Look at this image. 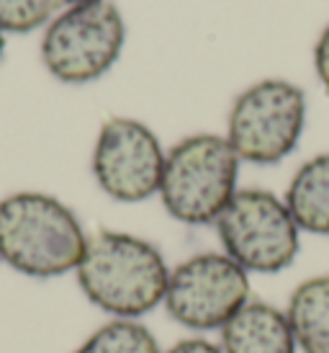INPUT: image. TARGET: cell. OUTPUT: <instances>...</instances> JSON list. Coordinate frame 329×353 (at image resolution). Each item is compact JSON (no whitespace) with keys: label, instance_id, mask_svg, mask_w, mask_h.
I'll use <instances>...</instances> for the list:
<instances>
[{"label":"cell","instance_id":"cell-3","mask_svg":"<svg viewBox=\"0 0 329 353\" xmlns=\"http://www.w3.org/2000/svg\"><path fill=\"white\" fill-rule=\"evenodd\" d=\"M240 157L226 137L195 134L164 155L160 196L164 209L185 225L216 222L237 194Z\"/></svg>","mask_w":329,"mask_h":353},{"label":"cell","instance_id":"cell-14","mask_svg":"<svg viewBox=\"0 0 329 353\" xmlns=\"http://www.w3.org/2000/svg\"><path fill=\"white\" fill-rule=\"evenodd\" d=\"M314 65H317V75H319L321 85L329 90V26L324 29V34L317 41L314 50Z\"/></svg>","mask_w":329,"mask_h":353},{"label":"cell","instance_id":"cell-6","mask_svg":"<svg viewBox=\"0 0 329 353\" xmlns=\"http://www.w3.org/2000/svg\"><path fill=\"white\" fill-rule=\"evenodd\" d=\"M124 39V19L116 6L106 0L72 6L52 21L41 41V57L62 83H90L111 70Z\"/></svg>","mask_w":329,"mask_h":353},{"label":"cell","instance_id":"cell-5","mask_svg":"<svg viewBox=\"0 0 329 353\" xmlns=\"http://www.w3.org/2000/svg\"><path fill=\"white\" fill-rule=\"evenodd\" d=\"M304 124V90L288 80H262L234 101L226 139L240 160L273 165L296 150Z\"/></svg>","mask_w":329,"mask_h":353},{"label":"cell","instance_id":"cell-16","mask_svg":"<svg viewBox=\"0 0 329 353\" xmlns=\"http://www.w3.org/2000/svg\"><path fill=\"white\" fill-rule=\"evenodd\" d=\"M65 3H72V6H85V3H100V0H65Z\"/></svg>","mask_w":329,"mask_h":353},{"label":"cell","instance_id":"cell-17","mask_svg":"<svg viewBox=\"0 0 329 353\" xmlns=\"http://www.w3.org/2000/svg\"><path fill=\"white\" fill-rule=\"evenodd\" d=\"M0 54H3V34H0Z\"/></svg>","mask_w":329,"mask_h":353},{"label":"cell","instance_id":"cell-8","mask_svg":"<svg viewBox=\"0 0 329 353\" xmlns=\"http://www.w3.org/2000/svg\"><path fill=\"white\" fill-rule=\"evenodd\" d=\"M164 152L155 132L134 119H108L96 142L93 173L116 201H145L160 191Z\"/></svg>","mask_w":329,"mask_h":353},{"label":"cell","instance_id":"cell-4","mask_svg":"<svg viewBox=\"0 0 329 353\" xmlns=\"http://www.w3.org/2000/svg\"><path fill=\"white\" fill-rule=\"evenodd\" d=\"M216 232L224 253L247 274H281L299 253V225L286 201L262 191H237L219 219Z\"/></svg>","mask_w":329,"mask_h":353},{"label":"cell","instance_id":"cell-15","mask_svg":"<svg viewBox=\"0 0 329 353\" xmlns=\"http://www.w3.org/2000/svg\"><path fill=\"white\" fill-rule=\"evenodd\" d=\"M164 353H224L222 345L211 343V341H206V338H185L180 343H175L170 351Z\"/></svg>","mask_w":329,"mask_h":353},{"label":"cell","instance_id":"cell-12","mask_svg":"<svg viewBox=\"0 0 329 353\" xmlns=\"http://www.w3.org/2000/svg\"><path fill=\"white\" fill-rule=\"evenodd\" d=\"M75 353H162L149 327L136 320H111L78 345Z\"/></svg>","mask_w":329,"mask_h":353},{"label":"cell","instance_id":"cell-10","mask_svg":"<svg viewBox=\"0 0 329 353\" xmlns=\"http://www.w3.org/2000/svg\"><path fill=\"white\" fill-rule=\"evenodd\" d=\"M293 222L311 235H329V152L299 168L286 191Z\"/></svg>","mask_w":329,"mask_h":353},{"label":"cell","instance_id":"cell-7","mask_svg":"<svg viewBox=\"0 0 329 353\" xmlns=\"http://www.w3.org/2000/svg\"><path fill=\"white\" fill-rule=\"evenodd\" d=\"M250 302V274L226 253H198L170 271L164 307L191 330H222Z\"/></svg>","mask_w":329,"mask_h":353},{"label":"cell","instance_id":"cell-11","mask_svg":"<svg viewBox=\"0 0 329 353\" xmlns=\"http://www.w3.org/2000/svg\"><path fill=\"white\" fill-rule=\"evenodd\" d=\"M286 317L301 353H329V276L296 286Z\"/></svg>","mask_w":329,"mask_h":353},{"label":"cell","instance_id":"cell-2","mask_svg":"<svg viewBox=\"0 0 329 353\" xmlns=\"http://www.w3.org/2000/svg\"><path fill=\"white\" fill-rule=\"evenodd\" d=\"M87 237L59 199L21 191L0 201V261L34 279L78 271Z\"/></svg>","mask_w":329,"mask_h":353},{"label":"cell","instance_id":"cell-13","mask_svg":"<svg viewBox=\"0 0 329 353\" xmlns=\"http://www.w3.org/2000/svg\"><path fill=\"white\" fill-rule=\"evenodd\" d=\"M54 8V0H0V31L26 34L39 29Z\"/></svg>","mask_w":329,"mask_h":353},{"label":"cell","instance_id":"cell-9","mask_svg":"<svg viewBox=\"0 0 329 353\" xmlns=\"http://www.w3.org/2000/svg\"><path fill=\"white\" fill-rule=\"evenodd\" d=\"M224 353H296L286 312L265 302H247L222 327Z\"/></svg>","mask_w":329,"mask_h":353},{"label":"cell","instance_id":"cell-1","mask_svg":"<svg viewBox=\"0 0 329 353\" xmlns=\"http://www.w3.org/2000/svg\"><path fill=\"white\" fill-rule=\"evenodd\" d=\"M170 268L152 243L129 232L103 230L87 240L78 284L98 310L136 320L164 302Z\"/></svg>","mask_w":329,"mask_h":353}]
</instances>
